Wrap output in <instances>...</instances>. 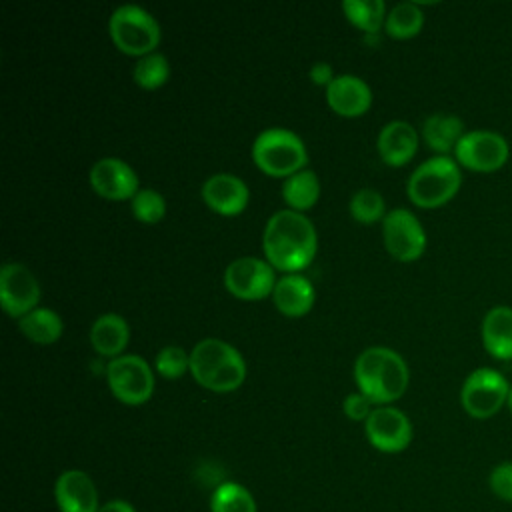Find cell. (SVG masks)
I'll list each match as a JSON object with an SVG mask.
<instances>
[{
    "mask_svg": "<svg viewBox=\"0 0 512 512\" xmlns=\"http://www.w3.org/2000/svg\"><path fill=\"white\" fill-rule=\"evenodd\" d=\"M262 248L274 270L296 274L310 266L316 256L318 238L314 224L302 212L278 210L266 222Z\"/></svg>",
    "mask_w": 512,
    "mask_h": 512,
    "instance_id": "6da1fadb",
    "label": "cell"
},
{
    "mask_svg": "<svg viewBox=\"0 0 512 512\" xmlns=\"http://www.w3.org/2000/svg\"><path fill=\"white\" fill-rule=\"evenodd\" d=\"M408 378L410 374L404 358L386 346L366 348L354 362L358 392L378 406L398 400L408 388Z\"/></svg>",
    "mask_w": 512,
    "mask_h": 512,
    "instance_id": "7a4b0ae2",
    "label": "cell"
},
{
    "mask_svg": "<svg viewBox=\"0 0 512 512\" xmlns=\"http://www.w3.org/2000/svg\"><path fill=\"white\" fill-rule=\"evenodd\" d=\"M190 374L206 390L232 392L244 384L242 354L220 338H204L190 352Z\"/></svg>",
    "mask_w": 512,
    "mask_h": 512,
    "instance_id": "3957f363",
    "label": "cell"
},
{
    "mask_svg": "<svg viewBox=\"0 0 512 512\" xmlns=\"http://www.w3.org/2000/svg\"><path fill=\"white\" fill-rule=\"evenodd\" d=\"M462 184L460 164L450 156L424 160L408 178V198L420 208H438L452 200Z\"/></svg>",
    "mask_w": 512,
    "mask_h": 512,
    "instance_id": "277c9868",
    "label": "cell"
},
{
    "mask_svg": "<svg viewBox=\"0 0 512 512\" xmlns=\"http://www.w3.org/2000/svg\"><path fill=\"white\" fill-rule=\"evenodd\" d=\"M254 164L268 176L288 178L304 170L308 152L298 134L286 128H266L252 144Z\"/></svg>",
    "mask_w": 512,
    "mask_h": 512,
    "instance_id": "5b68a950",
    "label": "cell"
},
{
    "mask_svg": "<svg viewBox=\"0 0 512 512\" xmlns=\"http://www.w3.org/2000/svg\"><path fill=\"white\" fill-rule=\"evenodd\" d=\"M108 32L120 52L138 58L156 52L162 36L156 18L136 4L118 6L110 16Z\"/></svg>",
    "mask_w": 512,
    "mask_h": 512,
    "instance_id": "8992f818",
    "label": "cell"
},
{
    "mask_svg": "<svg viewBox=\"0 0 512 512\" xmlns=\"http://www.w3.org/2000/svg\"><path fill=\"white\" fill-rule=\"evenodd\" d=\"M106 382L110 392L128 406L150 400L154 392V374L148 362L136 354H122L106 364Z\"/></svg>",
    "mask_w": 512,
    "mask_h": 512,
    "instance_id": "52a82bcc",
    "label": "cell"
},
{
    "mask_svg": "<svg viewBox=\"0 0 512 512\" xmlns=\"http://www.w3.org/2000/svg\"><path fill=\"white\" fill-rule=\"evenodd\" d=\"M508 394L510 384L500 372L492 368H478L466 376L460 390V402L466 414L478 420H486L498 414L504 404H508Z\"/></svg>",
    "mask_w": 512,
    "mask_h": 512,
    "instance_id": "ba28073f",
    "label": "cell"
},
{
    "mask_svg": "<svg viewBox=\"0 0 512 512\" xmlns=\"http://www.w3.org/2000/svg\"><path fill=\"white\" fill-rule=\"evenodd\" d=\"M382 238L388 254L400 262H414L426 250V232L406 208H394L384 216Z\"/></svg>",
    "mask_w": 512,
    "mask_h": 512,
    "instance_id": "9c48e42d",
    "label": "cell"
},
{
    "mask_svg": "<svg viewBox=\"0 0 512 512\" xmlns=\"http://www.w3.org/2000/svg\"><path fill=\"white\" fill-rule=\"evenodd\" d=\"M456 162L474 172H496L510 156L506 138L492 130H472L462 136L454 150Z\"/></svg>",
    "mask_w": 512,
    "mask_h": 512,
    "instance_id": "30bf717a",
    "label": "cell"
},
{
    "mask_svg": "<svg viewBox=\"0 0 512 512\" xmlns=\"http://www.w3.org/2000/svg\"><path fill=\"white\" fill-rule=\"evenodd\" d=\"M224 286L240 300H262L276 286L274 268L268 260L256 256L236 258L224 270Z\"/></svg>",
    "mask_w": 512,
    "mask_h": 512,
    "instance_id": "8fae6325",
    "label": "cell"
},
{
    "mask_svg": "<svg viewBox=\"0 0 512 512\" xmlns=\"http://www.w3.org/2000/svg\"><path fill=\"white\" fill-rule=\"evenodd\" d=\"M40 284L32 270L20 262H6L0 270V302L8 316L22 318L38 308Z\"/></svg>",
    "mask_w": 512,
    "mask_h": 512,
    "instance_id": "7c38bea8",
    "label": "cell"
},
{
    "mask_svg": "<svg viewBox=\"0 0 512 512\" xmlns=\"http://www.w3.org/2000/svg\"><path fill=\"white\" fill-rule=\"evenodd\" d=\"M368 442L380 452H402L412 440V424L408 416L394 406H378L364 422Z\"/></svg>",
    "mask_w": 512,
    "mask_h": 512,
    "instance_id": "4fadbf2b",
    "label": "cell"
},
{
    "mask_svg": "<svg viewBox=\"0 0 512 512\" xmlns=\"http://www.w3.org/2000/svg\"><path fill=\"white\" fill-rule=\"evenodd\" d=\"M88 180L98 196L116 202L132 200L140 190V182L134 168L114 156L96 160L90 168Z\"/></svg>",
    "mask_w": 512,
    "mask_h": 512,
    "instance_id": "5bb4252c",
    "label": "cell"
},
{
    "mask_svg": "<svg viewBox=\"0 0 512 512\" xmlns=\"http://www.w3.org/2000/svg\"><path fill=\"white\" fill-rule=\"evenodd\" d=\"M202 200L220 216H236L248 206L250 192L244 180L238 176L218 172L202 184Z\"/></svg>",
    "mask_w": 512,
    "mask_h": 512,
    "instance_id": "9a60e30c",
    "label": "cell"
},
{
    "mask_svg": "<svg viewBox=\"0 0 512 512\" xmlns=\"http://www.w3.org/2000/svg\"><path fill=\"white\" fill-rule=\"evenodd\" d=\"M54 498L60 512H98V490L82 470H66L56 478Z\"/></svg>",
    "mask_w": 512,
    "mask_h": 512,
    "instance_id": "2e32d148",
    "label": "cell"
},
{
    "mask_svg": "<svg viewBox=\"0 0 512 512\" xmlns=\"http://www.w3.org/2000/svg\"><path fill=\"white\" fill-rule=\"evenodd\" d=\"M326 102L336 114L356 118L368 112L372 104V90L362 78L354 74H340L326 88Z\"/></svg>",
    "mask_w": 512,
    "mask_h": 512,
    "instance_id": "e0dca14e",
    "label": "cell"
},
{
    "mask_svg": "<svg viewBox=\"0 0 512 512\" xmlns=\"http://www.w3.org/2000/svg\"><path fill=\"white\" fill-rule=\"evenodd\" d=\"M376 148L384 164L404 166L418 152V132L410 122L392 120L380 130Z\"/></svg>",
    "mask_w": 512,
    "mask_h": 512,
    "instance_id": "ac0fdd59",
    "label": "cell"
},
{
    "mask_svg": "<svg viewBox=\"0 0 512 512\" xmlns=\"http://www.w3.org/2000/svg\"><path fill=\"white\" fill-rule=\"evenodd\" d=\"M316 292L312 282L302 274H284L276 280L272 290V302L284 316L300 318L314 306Z\"/></svg>",
    "mask_w": 512,
    "mask_h": 512,
    "instance_id": "d6986e66",
    "label": "cell"
},
{
    "mask_svg": "<svg viewBox=\"0 0 512 512\" xmlns=\"http://www.w3.org/2000/svg\"><path fill=\"white\" fill-rule=\"evenodd\" d=\"M482 344L496 360H512V308L494 306L482 320Z\"/></svg>",
    "mask_w": 512,
    "mask_h": 512,
    "instance_id": "ffe728a7",
    "label": "cell"
},
{
    "mask_svg": "<svg viewBox=\"0 0 512 512\" xmlns=\"http://www.w3.org/2000/svg\"><path fill=\"white\" fill-rule=\"evenodd\" d=\"M130 340V326L128 322L114 312L102 314L94 320L90 328V344L92 348L106 358H118L122 356L124 348Z\"/></svg>",
    "mask_w": 512,
    "mask_h": 512,
    "instance_id": "44dd1931",
    "label": "cell"
},
{
    "mask_svg": "<svg viewBox=\"0 0 512 512\" xmlns=\"http://www.w3.org/2000/svg\"><path fill=\"white\" fill-rule=\"evenodd\" d=\"M464 134V122L454 114L436 112L430 114L422 124V138L430 150L438 152V156H448L454 152Z\"/></svg>",
    "mask_w": 512,
    "mask_h": 512,
    "instance_id": "7402d4cb",
    "label": "cell"
},
{
    "mask_svg": "<svg viewBox=\"0 0 512 512\" xmlns=\"http://www.w3.org/2000/svg\"><path fill=\"white\" fill-rule=\"evenodd\" d=\"M282 198L290 210L304 214V210L312 208L320 198V180H318L316 172L304 168V170L284 178Z\"/></svg>",
    "mask_w": 512,
    "mask_h": 512,
    "instance_id": "603a6c76",
    "label": "cell"
},
{
    "mask_svg": "<svg viewBox=\"0 0 512 512\" xmlns=\"http://www.w3.org/2000/svg\"><path fill=\"white\" fill-rule=\"evenodd\" d=\"M20 332L36 344H52L62 336L64 322L50 308H34L18 320Z\"/></svg>",
    "mask_w": 512,
    "mask_h": 512,
    "instance_id": "cb8c5ba5",
    "label": "cell"
},
{
    "mask_svg": "<svg viewBox=\"0 0 512 512\" xmlns=\"http://www.w3.org/2000/svg\"><path fill=\"white\" fill-rule=\"evenodd\" d=\"M424 24V12L416 2H400L386 14V34L396 40L414 38Z\"/></svg>",
    "mask_w": 512,
    "mask_h": 512,
    "instance_id": "d4e9b609",
    "label": "cell"
},
{
    "mask_svg": "<svg viewBox=\"0 0 512 512\" xmlns=\"http://www.w3.org/2000/svg\"><path fill=\"white\" fill-rule=\"evenodd\" d=\"M342 10L348 22L366 34H376L386 22V4L382 0H344Z\"/></svg>",
    "mask_w": 512,
    "mask_h": 512,
    "instance_id": "484cf974",
    "label": "cell"
},
{
    "mask_svg": "<svg viewBox=\"0 0 512 512\" xmlns=\"http://www.w3.org/2000/svg\"><path fill=\"white\" fill-rule=\"evenodd\" d=\"M210 512H258V508L248 488L238 482H224L210 496Z\"/></svg>",
    "mask_w": 512,
    "mask_h": 512,
    "instance_id": "4316f807",
    "label": "cell"
},
{
    "mask_svg": "<svg viewBox=\"0 0 512 512\" xmlns=\"http://www.w3.org/2000/svg\"><path fill=\"white\" fill-rule=\"evenodd\" d=\"M134 82L144 88V90H156L160 86H164L170 78V64L166 60L164 54L160 52H152L146 54L142 58H138V62L134 64Z\"/></svg>",
    "mask_w": 512,
    "mask_h": 512,
    "instance_id": "83f0119b",
    "label": "cell"
},
{
    "mask_svg": "<svg viewBox=\"0 0 512 512\" xmlns=\"http://www.w3.org/2000/svg\"><path fill=\"white\" fill-rule=\"evenodd\" d=\"M350 214L360 224H374L378 220H384L386 202L382 194L374 188H360L350 198Z\"/></svg>",
    "mask_w": 512,
    "mask_h": 512,
    "instance_id": "f1b7e54d",
    "label": "cell"
},
{
    "mask_svg": "<svg viewBox=\"0 0 512 512\" xmlns=\"http://www.w3.org/2000/svg\"><path fill=\"white\" fill-rule=\"evenodd\" d=\"M132 214L142 224H156L166 214V200L154 188H140L136 196L130 200Z\"/></svg>",
    "mask_w": 512,
    "mask_h": 512,
    "instance_id": "f546056e",
    "label": "cell"
},
{
    "mask_svg": "<svg viewBox=\"0 0 512 512\" xmlns=\"http://www.w3.org/2000/svg\"><path fill=\"white\" fill-rule=\"evenodd\" d=\"M156 372L166 380H176L190 372V352L180 346H164L154 360Z\"/></svg>",
    "mask_w": 512,
    "mask_h": 512,
    "instance_id": "4dcf8cb0",
    "label": "cell"
},
{
    "mask_svg": "<svg viewBox=\"0 0 512 512\" xmlns=\"http://www.w3.org/2000/svg\"><path fill=\"white\" fill-rule=\"evenodd\" d=\"M490 490L506 502H512V462H502L492 468L488 476Z\"/></svg>",
    "mask_w": 512,
    "mask_h": 512,
    "instance_id": "1f68e13d",
    "label": "cell"
},
{
    "mask_svg": "<svg viewBox=\"0 0 512 512\" xmlns=\"http://www.w3.org/2000/svg\"><path fill=\"white\" fill-rule=\"evenodd\" d=\"M344 414L354 420V422H366V418L370 416V412L374 410L372 408V402L362 394V392H352L344 398Z\"/></svg>",
    "mask_w": 512,
    "mask_h": 512,
    "instance_id": "d6a6232c",
    "label": "cell"
},
{
    "mask_svg": "<svg viewBox=\"0 0 512 512\" xmlns=\"http://www.w3.org/2000/svg\"><path fill=\"white\" fill-rule=\"evenodd\" d=\"M310 80H312V84H316V86H330L332 84V80L336 78L334 76V70H332V66L328 64V62H316V64H312V68H310Z\"/></svg>",
    "mask_w": 512,
    "mask_h": 512,
    "instance_id": "836d02e7",
    "label": "cell"
},
{
    "mask_svg": "<svg viewBox=\"0 0 512 512\" xmlns=\"http://www.w3.org/2000/svg\"><path fill=\"white\" fill-rule=\"evenodd\" d=\"M98 512H136V510H134V506H132L130 502H126V500H110V502L102 504Z\"/></svg>",
    "mask_w": 512,
    "mask_h": 512,
    "instance_id": "e575fe53",
    "label": "cell"
},
{
    "mask_svg": "<svg viewBox=\"0 0 512 512\" xmlns=\"http://www.w3.org/2000/svg\"><path fill=\"white\" fill-rule=\"evenodd\" d=\"M508 408L512 412V386H510V394H508Z\"/></svg>",
    "mask_w": 512,
    "mask_h": 512,
    "instance_id": "d590c367",
    "label": "cell"
}]
</instances>
